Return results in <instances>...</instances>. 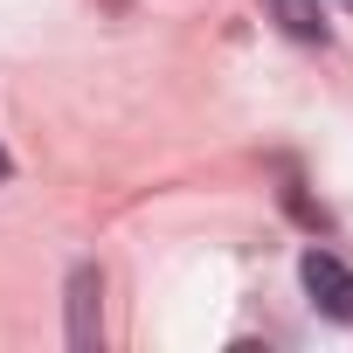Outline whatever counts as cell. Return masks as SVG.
Returning a JSON list of instances; mask_svg holds the SVG:
<instances>
[{
  "label": "cell",
  "mask_w": 353,
  "mask_h": 353,
  "mask_svg": "<svg viewBox=\"0 0 353 353\" xmlns=\"http://www.w3.org/2000/svg\"><path fill=\"white\" fill-rule=\"evenodd\" d=\"M298 277H305V291H312V305L325 319H353V270L332 250H305L298 256Z\"/></svg>",
  "instance_id": "1"
},
{
  "label": "cell",
  "mask_w": 353,
  "mask_h": 353,
  "mask_svg": "<svg viewBox=\"0 0 353 353\" xmlns=\"http://www.w3.org/2000/svg\"><path fill=\"white\" fill-rule=\"evenodd\" d=\"M97 291H104L97 270H77L70 277V346H83V353L97 346Z\"/></svg>",
  "instance_id": "2"
},
{
  "label": "cell",
  "mask_w": 353,
  "mask_h": 353,
  "mask_svg": "<svg viewBox=\"0 0 353 353\" xmlns=\"http://www.w3.org/2000/svg\"><path fill=\"white\" fill-rule=\"evenodd\" d=\"M270 14H277V28H284V35H298V42H325L319 0H270Z\"/></svg>",
  "instance_id": "3"
},
{
  "label": "cell",
  "mask_w": 353,
  "mask_h": 353,
  "mask_svg": "<svg viewBox=\"0 0 353 353\" xmlns=\"http://www.w3.org/2000/svg\"><path fill=\"white\" fill-rule=\"evenodd\" d=\"M0 181H8V152H0Z\"/></svg>",
  "instance_id": "4"
},
{
  "label": "cell",
  "mask_w": 353,
  "mask_h": 353,
  "mask_svg": "<svg viewBox=\"0 0 353 353\" xmlns=\"http://www.w3.org/2000/svg\"><path fill=\"white\" fill-rule=\"evenodd\" d=\"M346 8H353V0H346Z\"/></svg>",
  "instance_id": "5"
}]
</instances>
